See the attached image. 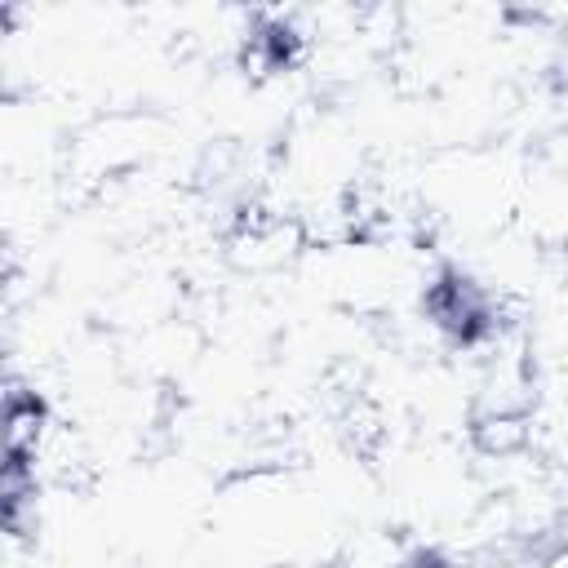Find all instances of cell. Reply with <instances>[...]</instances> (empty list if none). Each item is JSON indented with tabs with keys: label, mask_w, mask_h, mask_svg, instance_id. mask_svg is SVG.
I'll list each match as a JSON object with an SVG mask.
<instances>
[{
	"label": "cell",
	"mask_w": 568,
	"mask_h": 568,
	"mask_svg": "<svg viewBox=\"0 0 568 568\" xmlns=\"http://www.w3.org/2000/svg\"><path fill=\"white\" fill-rule=\"evenodd\" d=\"M53 426L58 422L49 417V404L36 390L9 386V395H4V457H22V462L36 466Z\"/></svg>",
	"instance_id": "6da1fadb"
},
{
	"label": "cell",
	"mask_w": 568,
	"mask_h": 568,
	"mask_svg": "<svg viewBox=\"0 0 568 568\" xmlns=\"http://www.w3.org/2000/svg\"><path fill=\"white\" fill-rule=\"evenodd\" d=\"M470 444L484 457L515 462V457H524L532 448V413H488V417H475Z\"/></svg>",
	"instance_id": "7a4b0ae2"
},
{
	"label": "cell",
	"mask_w": 568,
	"mask_h": 568,
	"mask_svg": "<svg viewBox=\"0 0 568 568\" xmlns=\"http://www.w3.org/2000/svg\"><path fill=\"white\" fill-rule=\"evenodd\" d=\"M537 568H568V541H564V546H555Z\"/></svg>",
	"instance_id": "3957f363"
}]
</instances>
